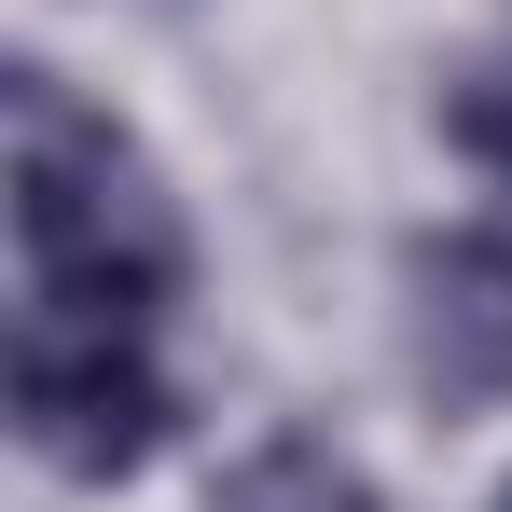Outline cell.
Here are the masks:
<instances>
[{"label": "cell", "mask_w": 512, "mask_h": 512, "mask_svg": "<svg viewBox=\"0 0 512 512\" xmlns=\"http://www.w3.org/2000/svg\"><path fill=\"white\" fill-rule=\"evenodd\" d=\"M443 139H457L485 180H512V42H485V56L443 84Z\"/></svg>", "instance_id": "5"}, {"label": "cell", "mask_w": 512, "mask_h": 512, "mask_svg": "<svg viewBox=\"0 0 512 512\" xmlns=\"http://www.w3.org/2000/svg\"><path fill=\"white\" fill-rule=\"evenodd\" d=\"M0 125H14V263H28V305L153 333L194 291V222L153 180V153L97 97H70V70H42V56L0 70Z\"/></svg>", "instance_id": "1"}, {"label": "cell", "mask_w": 512, "mask_h": 512, "mask_svg": "<svg viewBox=\"0 0 512 512\" xmlns=\"http://www.w3.org/2000/svg\"><path fill=\"white\" fill-rule=\"evenodd\" d=\"M499 512H512V485H499Z\"/></svg>", "instance_id": "6"}, {"label": "cell", "mask_w": 512, "mask_h": 512, "mask_svg": "<svg viewBox=\"0 0 512 512\" xmlns=\"http://www.w3.org/2000/svg\"><path fill=\"white\" fill-rule=\"evenodd\" d=\"M402 360H416L429 416L512 402V222H429L402 250Z\"/></svg>", "instance_id": "3"}, {"label": "cell", "mask_w": 512, "mask_h": 512, "mask_svg": "<svg viewBox=\"0 0 512 512\" xmlns=\"http://www.w3.org/2000/svg\"><path fill=\"white\" fill-rule=\"evenodd\" d=\"M208 512H388V499H374V471H360L346 443L277 429V443H250V457L208 485Z\"/></svg>", "instance_id": "4"}, {"label": "cell", "mask_w": 512, "mask_h": 512, "mask_svg": "<svg viewBox=\"0 0 512 512\" xmlns=\"http://www.w3.org/2000/svg\"><path fill=\"white\" fill-rule=\"evenodd\" d=\"M0 388H14V443L42 471H70V485H125V471H153L180 443V388L153 374L139 319H56V305H28Z\"/></svg>", "instance_id": "2"}]
</instances>
